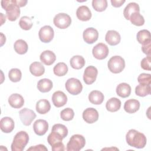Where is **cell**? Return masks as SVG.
<instances>
[{
	"label": "cell",
	"instance_id": "cell-1",
	"mask_svg": "<svg viewBox=\"0 0 151 151\" xmlns=\"http://www.w3.org/2000/svg\"><path fill=\"white\" fill-rule=\"evenodd\" d=\"M27 1L23 0H3L1 6L6 11L7 18L11 21H15L20 15V7L24 6Z\"/></svg>",
	"mask_w": 151,
	"mask_h": 151
},
{
	"label": "cell",
	"instance_id": "cell-2",
	"mask_svg": "<svg viewBox=\"0 0 151 151\" xmlns=\"http://www.w3.org/2000/svg\"><path fill=\"white\" fill-rule=\"evenodd\" d=\"M126 140L129 146L137 149L143 148L147 142L145 135L134 129H130L128 131L126 135Z\"/></svg>",
	"mask_w": 151,
	"mask_h": 151
},
{
	"label": "cell",
	"instance_id": "cell-3",
	"mask_svg": "<svg viewBox=\"0 0 151 151\" xmlns=\"http://www.w3.org/2000/svg\"><path fill=\"white\" fill-rule=\"evenodd\" d=\"M29 141V136L25 131L18 132L11 144L12 151H22Z\"/></svg>",
	"mask_w": 151,
	"mask_h": 151
},
{
	"label": "cell",
	"instance_id": "cell-4",
	"mask_svg": "<svg viewBox=\"0 0 151 151\" xmlns=\"http://www.w3.org/2000/svg\"><path fill=\"white\" fill-rule=\"evenodd\" d=\"M86 144V140L83 136L78 134L73 135L67 144V150L78 151L83 149Z\"/></svg>",
	"mask_w": 151,
	"mask_h": 151
},
{
	"label": "cell",
	"instance_id": "cell-5",
	"mask_svg": "<svg viewBox=\"0 0 151 151\" xmlns=\"http://www.w3.org/2000/svg\"><path fill=\"white\" fill-rule=\"evenodd\" d=\"M107 66L109 70L114 74L121 73L125 67L124 60L119 55H115L110 58Z\"/></svg>",
	"mask_w": 151,
	"mask_h": 151
},
{
	"label": "cell",
	"instance_id": "cell-6",
	"mask_svg": "<svg viewBox=\"0 0 151 151\" xmlns=\"http://www.w3.org/2000/svg\"><path fill=\"white\" fill-rule=\"evenodd\" d=\"M67 91L72 95H77L80 93L83 89V86L80 81L76 78L68 79L65 84Z\"/></svg>",
	"mask_w": 151,
	"mask_h": 151
},
{
	"label": "cell",
	"instance_id": "cell-7",
	"mask_svg": "<svg viewBox=\"0 0 151 151\" xmlns=\"http://www.w3.org/2000/svg\"><path fill=\"white\" fill-rule=\"evenodd\" d=\"M53 22L57 28L60 29H65L70 25L71 19L70 15L67 14L58 13L54 17Z\"/></svg>",
	"mask_w": 151,
	"mask_h": 151
},
{
	"label": "cell",
	"instance_id": "cell-8",
	"mask_svg": "<svg viewBox=\"0 0 151 151\" xmlns=\"http://www.w3.org/2000/svg\"><path fill=\"white\" fill-rule=\"evenodd\" d=\"M109 52L108 47L104 43H99L93 48L92 53L94 58L97 60H103L106 58Z\"/></svg>",
	"mask_w": 151,
	"mask_h": 151
},
{
	"label": "cell",
	"instance_id": "cell-9",
	"mask_svg": "<svg viewBox=\"0 0 151 151\" xmlns=\"http://www.w3.org/2000/svg\"><path fill=\"white\" fill-rule=\"evenodd\" d=\"M19 113L21 121L25 126H29L36 117V114L34 111L28 108L22 109Z\"/></svg>",
	"mask_w": 151,
	"mask_h": 151
},
{
	"label": "cell",
	"instance_id": "cell-10",
	"mask_svg": "<svg viewBox=\"0 0 151 151\" xmlns=\"http://www.w3.org/2000/svg\"><path fill=\"white\" fill-rule=\"evenodd\" d=\"M38 35L40 40L45 43L50 42L54 38V32L52 28L50 25H45L41 28Z\"/></svg>",
	"mask_w": 151,
	"mask_h": 151
},
{
	"label": "cell",
	"instance_id": "cell-11",
	"mask_svg": "<svg viewBox=\"0 0 151 151\" xmlns=\"http://www.w3.org/2000/svg\"><path fill=\"white\" fill-rule=\"evenodd\" d=\"M98 74L97 69L93 65L88 66L86 68L83 74V80L87 84H93L96 80Z\"/></svg>",
	"mask_w": 151,
	"mask_h": 151
},
{
	"label": "cell",
	"instance_id": "cell-12",
	"mask_svg": "<svg viewBox=\"0 0 151 151\" xmlns=\"http://www.w3.org/2000/svg\"><path fill=\"white\" fill-rule=\"evenodd\" d=\"M83 37L84 41L86 43L91 44L97 40L99 37V32L97 30L94 28H87L84 31Z\"/></svg>",
	"mask_w": 151,
	"mask_h": 151
},
{
	"label": "cell",
	"instance_id": "cell-13",
	"mask_svg": "<svg viewBox=\"0 0 151 151\" xmlns=\"http://www.w3.org/2000/svg\"><path fill=\"white\" fill-rule=\"evenodd\" d=\"M83 118L86 123L91 124L97 121L99 119V113L97 110L94 108H87L85 109L83 113Z\"/></svg>",
	"mask_w": 151,
	"mask_h": 151
},
{
	"label": "cell",
	"instance_id": "cell-14",
	"mask_svg": "<svg viewBox=\"0 0 151 151\" xmlns=\"http://www.w3.org/2000/svg\"><path fill=\"white\" fill-rule=\"evenodd\" d=\"M33 129L36 134L44 135L48 129V123L45 120L38 119L34 123Z\"/></svg>",
	"mask_w": 151,
	"mask_h": 151
},
{
	"label": "cell",
	"instance_id": "cell-15",
	"mask_svg": "<svg viewBox=\"0 0 151 151\" xmlns=\"http://www.w3.org/2000/svg\"><path fill=\"white\" fill-rule=\"evenodd\" d=\"M52 101L55 107H61L67 103V97L64 92L61 91H57L52 94Z\"/></svg>",
	"mask_w": 151,
	"mask_h": 151
},
{
	"label": "cell",
	"instance_id": "cell-16",
	"mask_svg": "<svg viewBox=\"0 0 151 151\" xmlns=\"http://www.w3.org/2000/svg\"><path fill=\"white\" fill-rule=\"evenodd\" d=\"M14 122L9 117H4L1 119L0 127L1 130L5 133L11 132L14 129Z\"/></svg>",
	"mask_w": 151,
	"mask_h": 151
},
{
	"label": "cell",
	"instance_id": "cell-17",
	"mask_svg": "<svg viewBox=\"0 0 151 151\" xmlns=\"http://www.w3.org/2000/svg\"><path fill=\"white\" fill-rule=\"evenodd\" d=\"M105 40L109 45L113 46L117 45L120 42L121 37L117 31L109 30L106 34Z\"/></svg>",
	"mask_w": 151,
	"mask_h": 151
},
{
	"label": "cell",
	"instance_id": "cell-18",
	"mask_svg": "<svg viewBox=\"0 0 151 151\" xmlns=\"http://www.w3.org/2000/svg\"><path fill=\"white\" fill-rule=\"evenodd\" d=\"M76 15L78 19L82 21H87L91 19V12L88 6L82 5L77 8Z\"/></svg>",
	"mask_w": 151,
	"mask_h": 151
},
{
	"label": "cell",
	"instance_id": "cell-19",
	"mask_svg": "<svg viewBox=\"0 0 151 151\" xmlns=\"http://www.w3.org/2000/svg\"><path fill=\"white\" fill-rule=\"evenodd\" d=\"M8 103L12 107L19 109L24 104V99L21 95L18 93H14L9 97Z\"/></svg>",
	"mask_w": 151,
	"mask_h": 151
},
{
	"label": "cell",
	"instance_id": "cell-20",
	"mask_svg": "<svg viewBox=\"0 0 151 151\" xmlns=\"http://www.w3.org/2000/svg\"><path fill=\"white\" fill-rule=\"evenodd\" d=\"M40 58L41 61L45 65H50L55 62L56 56L52 51L50 50H45L41 54Z\"/></svg>",
	"mask_w": 151,
	"mask_h": 151
},
{
	"label": "cell",
	"instance_id": "cell-21",
	"mask_svg": "<svg viewBox=\"0 0 151 151\" xmlns=\"http://www.w3.org/2000/svg\"><path fill=\"white\" fill-rule=\"evenodd\" d=\"M140 108V102L136 99H129L126 101L124 104V109L128 113H134Z\"/></svg>",
	"mask_w": 151,
	"mask_h": 151
},
{
	"label": "cell",
	"instance_id": "cell-22",
	"mask_svg": "<svg viewBox=\"0 0 151 151\" xmlns=\"http://www.w3.org/2000/svg\"><path fill=\"white\" fill-rule=\"evenodd\" d=\"M116 90L119 96L126 98L129 97L131 93V87L127 83H122L117 86Z\"/></svg>",
	"mask_w": 151,
	"mask_h": 151
},
{
	"label": "cell",
	"instance_id": "cell-23",
	"mask_svg": "<svg viewBox=\"0 0 151 151\" xmlns=\"http://www.w3.org/2000/svg\"><path fill=\"white\" fill-rule=\"evenodd\" d=\"M35 108L38 113L44 114L50 110L51 105L48 100L46 99H41L37 102Z\"/></svg>",
	"mask_w": 151,
	"mask_h": 151
},
{
	"label": "cell",
	"instance_id": "cell-24",
	"mask_svg": "<svg viewBox=\"0 0 151 151\" xmlns=\"http://www.w3.org/2000/svg\"><path fill=\"white\" fill-rule=\"evenodd\" d=\"M104 99V94L100 91L93 90L88 95V100L93 104H100L103 103Z\"/></svg>",
	"mask_w": 151,
	"mask_h": 151
},
{
	"label": "cell",
	"instance_id": "cell-25",
	"mask_svg": "<svg viewBox=\"0 0 151 151\" xmlns=\"http://www.w3.org/2000/svg\"><path fill=\"white\" fill-rule=\"evenodd\" d=\"M29 71L31 73L36 77L41 76L45 72L44 65L40 62H34L29 66Z\"/></svg>",
	"mask_w": 151,
	"mask_h": 151
},
{
	"label": "cell",
	"instance_id": "cell-26",
	"mask_svg": "<svg viewBox=\"0 0 151 151\" xmlns=\"http://www.w3.org/2000/svg\"><path fill=\"white\" fill-rule=\"evenodd\" d=\"M52 82L48 78H42L38 81L37 83L38 90L42 93L50 91L52 88Z\"/></svg>",
	"mask_w": 151,
	"mask_h": 151
},
{
	"label": "cell",
	"instance_id": "cell-27",
	"mask_svg": "<svg viewBox=\"0 0 151 151\" xmlns=\"http://www.w3.org/2000/svg\"><path fill=\"white\" fill-rule=\"evenodd\" d=\"M121 107L120 100L116 97H112L107 101L106 104V109L110 112H115L118 111Z\"/></svg>",
	"mask_w": 151,
	"mask_h": 151
},
{
	"label": "cell",
	"instance_id": "cell-28",
	"mask_svg": "<svg viewBox=\"0 0 151 151\" xmlns=\"http://www.w3.org/2000/svg\"><path fill=\"white\" fill-rule=\"evenodd\" d=\"M136 38L137 41L142 45L151 42L150 33V31L147 29H142L139 31L137 33Z\"/></svg>",
	"mask_w": 151,
	"mask_h": 151
},
{
	"label": "cell",
	"instance_id": "cell-29",
	"mask_svg": "<svg viewBox=\"0 0 151 151\" xmlns=\"http://www.w3.org/2000/svg\"><path fill=\"white\" fill-rule=\"evenodd\" d=\"M135 12H140L139 6L137 3L130 2L124 9L123 15L126 19L129 20L130 15Z\"/></svg>",
	"mask_w": 151,
	"mask_h": 151
},
{
	"label": "cell",
	"instance_id": "cell-30",
	"mask_svg": "<svg viewBox=\"0 0 151 151\" xmlns=\"http://www.w3.org/2000/svg\"><path fill=\"white\" fill-rule=\"evenodd\" d=\"M71 67L76 70L82 68L85 65V60L81 55H74L70 61Z\"/></svg>",
	"mask_w": 151,
	"mask_h": 151
},
{
	"label": "cell",
	"instance_id": "cell-31",
	"mask_svg": "<svg viewBox=\"0 0 151 151\" xmlns=\"http://www.w3.org/2000/svg\"><path fill=\"white\" fill-rule=\"evenodd\" d=\"M14 48L15 52L19 54H24L28 51V44L23 40L19 39L17 40L14 45Z\"/></svg>",
	"mask_w": 151,
	"mask_h": 151
},
{
	"label": "cell",
	"instance_id": "cell-32",
	"mask_svg": "<svg viewBox=\"0 0 151 151\" xmlns=\"http://www.w3.org/2000/svg\"><path fill=\"white\" fill-rule=\"evenodd\" d=\"M150 85L139 84L135 88V93L140 97H145L150 94Z\"/></svg>",
	"mask_w": 151,
	"mask_h": 151
},
{
	"label": "cell",
	"instance_id": "cell-33",
	"mask_svg": "<svg viewBox=\"0 0 151 151\" xmlns=\"http://www.w3.org/2000/svg\"><path fill=\"white\" fill-rule=\"evenodd\" d=\"M63 139V138L61 135L54 132H51V133L49 134L47 137V142L51 146V147H54L62 143Z\"/></svg>",
	"mask_w": 151,
	"mask_h": 151
},
{
	"label": "cell",
	"instance_id": "cell-34",
	"mask_svg": "<svg viewBox=\"0 0 151 151\" xmlns=\"http://www.w3.org/2000/svg\"><path fill=\"white\" fill-rule=\"evenodd\" d=\"M55 75L58 77L65 76L68 72V67L64 63L60 62L57 63L53 68Z\"/></svg>",
	"mask_w": 151,
	"mask_h": 151
},
{
	"label": "cell",
	"instance_id": "cell-35",
	"mask_svg": "<svg viewBox=\"0 0 151 151\" xmlns=\"http://www.w3.org/2000/svg\"><path fill=\"white\" fill-rule=\"evenodd\" d=\"M131 23L136 26H142L145 23V19L140 12H135L133 13L129 18Z\"/></svg>",
	"mask_w": 151,
	"mask_h": 151
},
{
	"label": "cell",
	"instance_id": "cell-36",
	"mask_svg": "<svg viewBox=\"0 0 151 151\" xmlns=\"http://www.w3.org/2000/svg\"><path fill=\"white\" fill-rule=\"evenodd\" d=\"M19 25L22 29L29 30L32 28L33 23L30 17L27 16H23L19 19Z\"/></svg>",
	"mask_w": 151,
	"mask_h": 151
},
{
	"label": "cell",
	"instance_id": "cell-37",
	"mask_svg": "<svg viewBox=\"0 0 151 151\" xmlns=\"http://www.w3.org/2000/svg\"><path fill=\"white\" fill-rule=\"evenodd\" d=\"M8 77L11 81L14 83L18 82L21 79L22 73L19 69L12 68L8 73Z\"/></svg>",
	"mask_w": 151,
	"mask_h": 151
},
{
	"label": "cell",
	"instance_id": "cell-38",
	"mask_svg": "<svg viewBox=\"0 0 151 151\" xmlns=\"http://www.w3.org/2000/svg\"><path fill=\"white\" fill-rule=\"evenodd\" d=\"M51 132H54L65 138L68 134V129L65 126L62 124H55L52 127Z\"/></svg>",
	"mask_w": 151,
	"mask_h": 151
},
{
	"label": "cell",
	"instance_id": "cell-39",
	"mask_svg": "<svg viewBox=\"0 0 151 151\" xmlns=\"http://www.w3.org/2000/svg\"><path fill=\"white\" fill-rule=\"evenodd\" d=\"M92 6L96 11L102 12L107 8V1L106 0H93Z\"/></svg>",
	"mask_w": 151,
	"mask_h": 151
},
{
	"label": "cell",
	"instance_id": "cell-40",
	"mask_svg": "<svg viewBox=\"0 0 151 151\" xmlns=\"http://www.w3.org/2000/svg\"><path fill=\"white\" fill-rule=\"evenodd\" d=\"M74 116V112L71 108H65L60 113L61 118L64 121L71 120Z\"/></svg>",
	"mask_w": 151,
	"mask_h": 151
},
{
	"label": "cell",
	"instance_id": "cell-41",
	"mask_svg": "<svg viewBox=\"0 0 151 151\" xmlns=\"http://www.w3.org/2000/svg\"><path fill=\"white\" fill-rule=\"evenodd\" d=\"M137 81L139 83V84L150 85L151 75L150 74L142 73L137 77Z\"/></svg>",
	"mask_w": 151,
	"mask_h": 151
},
{
	"label": "cell",
	"instance_id": "cell-42",
	"mask_svg": "<svg viewBox=\"0 0 151 151\" xmlns=\"http://www.w3.org/2000/svg\"><path fill=\"white\" fill-rule=\"evenodd\" d=\"M141 67L145 70L150 71V56H147L143 58L140 63Z\"/></svg>",
	"mask_w": 151,
	"mask_h": 151
},
{
	"label": "cell",
	"instance_id": "cell-43",
	"mask_svg": "<svg viewBox=\"0 0 151 151\" xmlns=\"http://www.w3.org/2000/svg\"><path fill=\"white\" fill-rule=\"evenodd\" d=\"M150 48H151V42H149L147 44L142 45V50L147 56H150Z\"/></svg>",
	"mask_w": 151,
	"mask_h": 151
},
{
	"label": "cell",
	"instance_id": "cell-44",
	"mask_svg": "<svg viewBox=\"0 0 151 151\" xmlns=\"http://www.w3.org/2000/svg\"><path fill=\"white\" fill-rule=\"evenodd\" d=\"M28 150H40V151H42V150H45L47 151L48 150L47 148L44 145H38L37 146H31L29 148H28L27 149V151Z\"/></svg>",
	"mask_w": 151,
	"mask_h": 151
},
{
	"label": "cell",
	"instance_id": "cell-45",
	"mask_svg": "<svg viewBox=\"0 0 151 151\" xmlns=\"http://www.w3.org/2000/svg\"><path fill=\"white\" fill-rule=\"evenodd\" d=\"M124 2L125 0H111L112 6L116 8L121 6Z\"/></svg>",
	"mask_w": 151,
	"mask_h": 151
}]
</instances>
